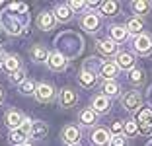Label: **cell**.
<instances>
[{
  "mask_svg": "<svg viewBox=\"0 0 152 146\" xmlns=\"http://www.w3.org/2000/svg\"><path fill=\"white\" fill-rule=\"evenodd\" d=\"M133 47L139 55H150L152 53V37L148 33H140L133 39Z\"/></svg>",
  "mask_w": 152,
  "mask_h": 146,
  "instance_id": "1",
  "label": "cell"
},
{
  "mask_svg": "<svg viewBox=\"0 0 152 146\" xmlns=\"http://www.w3.org/2000/svg\"><path fill=\"white\" fill-rule=\"evenodd\" d=\"M35 97H37V101H41V103L53 101L55 99V88L51 84H47V82H41L35 88Z\"/></svg>",
  "mask_w": 152,
  "mask_h": 146,
  "instance_id": "2",
  "label": "cell"
},
{
  "mask_svg": "<svg viewBox=\"0 0 152 146\" xmlns=\"http://www.w3.org/2000/svg\"><path fill=\"white\" fill-rule=\"evenodd\" d=\"M58 103L64 107V109H70L78 103V93L74 92L72 88H63L61 93H58Z\"/></svg>",
  "mask_w": 152,
  "mask_h": 146,
  "instance_id": "3",
  "label": "cell"
},
{
  "mask_svg": "<svg viewBox=\"0 0 152 146\" xmlns=\"http://www.w3.org/2000/svg\"><path fill=\"white\" fill-rule=\"evenodd\" d=\"M47 64H49L51 70L61 72V70H64V68L68 66V61H66V57H64V55L53 51V53H49V57H47Z\"/></svg>",
  "mask_w": 152,
  "mask_h": 146,
  "instance_id": "4",
  "label": "cell"
},
{
  "mask_svg": "<svg viewBox=\"0 0 152 146\" xmlns=\"http://www.w3.org/2000/svg\"><path fill=\"white\" fill-rule=\"evenodd\" d=\"M123 107H125L127 111H131V113L139 111L140 107H142V97H140V93L139 92H129L123 97Z\"/></svg>",
  "mask_w": 152,
  "mask_h": 146,
  "instance_id": "5",
  "label": "cell"
},
{
  "mask_svg": "<svg viewBox=\"0 0 152 146\" xmlns=\"http://www.w3.org/2000/svg\"><path fill=\"white\" fill-rule=\"evenodd\" d=\"M80 26H82V29L94 33V31H98V27H99V16L96 12H86L84 16H82V20H80Z\"/></svg>",
  "mask_w": 152,
  "mask_h": 146,
  "instance_id": "6",
  "label": "cell"
},
{
  "mask_svg": "<svg viewBox=\"0 0 152 146\" xmlns=\"http://www.w3.org/2000/svg\"><path fill=\"white\" fill-rule=\"evenodd\" d=\"M90 140H92V144H94V146H109L111 137H109V133L103 127H98V128H94V131H92Z\"/></svg>",
  "mask_w": 152,
  "mask_h": 146,
  "instance_id": "7",
  "label": "cell"
},
{
  "mask_svg": "<svg viewBox=\"0 0 152 146\" xmlns=\"http://www.w3.org/2000/svg\"><path fill=\"white\" fill-rule=\"evenodd\" d=\"M61 138L64 140V144H78V140H80V128L74 127V125H66V127L63 128V133H61Z\"/></svg>",
  "mask_w": 152,
  "mask_h": 146,
  "instance_id": "8",
  "label": "cell"
},
{
  "mask_svg": "<svg viewBox=\"0 0 152 146\" xmlns=\"http://www.w3.org/2000/svg\"><path fill=\"white\" fill-rule=\"evenodd\" d=\"M109 107H111V103H109V97H105L103 93H99V96H94L92 97V111H94L96 115H99V113H107Z\"/></svg>",
  "mask_w": 152,
  "mask_h": 146,
  "instance_id": "9",
  "label": "cell"
},
{
  "mask_svg": "<svg viewBox=\"0 0 152 146\" xmlns=\"http://www.w3.org/2000/svg\"><path fill=\"white\" fill-rule=\"evenodd\" d=\"M117 74H119V68H117V64L111 62V61L103 62L102 66H99V76H102L105 82H113V80L117 78Z\"/></svg>",
  "mask_w": 152,
  "mask_h": 146,
  "instance_id": "10",
  "label": "cell"
},
{
  "mask_svg": "<svg viewBox=\"0 0 152 146\" xmlns=\"http://www.w3.org/2000/svg\"><path fill=\"white\" fill-rule=\"evenodd\" d=\"M22 121H23V115L20 113L18 109H10V111H6L4 123H6V127H10L12 131H16V128L22 127Z\"/></svg>",
  "mask_w": 152,
  "mask_h": 146,
  "instance_id": "11",
  "label": "cell"
},
{
  "mask_svg": "<svg viewBox=\"0 0 152 146\" xmlns=\"http://www.w3.org/2000/svg\"><path fill=\"white\" fill-rule=\"evenodd\" d=\"M115 64H117V68H123V70H133L134 68V57L131 53H117L115 55Z\"/></svg>",
  "mask_w": 152,
  "mask_h": 146,
  "instance_id": "12",
  "label": "cell"
},
{
  "mask_svg": "<svg viewBox=\"0 0 152 146\" xmlns=\"http://www.w3.org/2000/svg\"><path fill=\"white\" fill-rule=\"evenodd\" d=\"M55 23H57V20H55V14L53 12H41L39 18H37V27H39L41 31L53 29Z\"/></svg>",
  "mask_w": 152,
  "mask_h": 146,
  "instance_id": "13",
  "label": "cell"
},
{
  "mask_svg": "<svg viewBox=\"0 0 152 146\" xmlns=\"http://www.w3.org/2000/svg\"><path fill=\"white\" fill-rule=\"evenodd\" d=\"M137 125H140V131H142L144 134L150 133L152 131V109H140Z\"/></svg>",
  "mask_w": 152,
  "mask_h": 146,
  "instance_id": "14",
  "label": "cell"
},
{
  "mask_svg": "<svg viewBox=\"0 0 152 146\" xmlns=\"http://www.w3.org/2000/svg\"><path fill=\"white\" fill-rule=\"evenodd\" d=\"M47 134H49V127H47V123H43V121H33L31 131H29V137L35 138V140H43Z\"/></svg>",
  "mask_w": 152,
  "mask_h": 146,
  "instance_id": "15",
  "label": "cell"
},
{
  "mask_svg": "<svg viewBox=\"0 0 152 146\" xmlns=\"http://www.w3.org/2000/svg\"><path fill=\"white\" fill-rule=\"evenodd\" d=\"M2 68L6 72H10V74H14V72H18L22 68V61H20L18 55H6L4 62H2Z\"/></svg>",
  "mask_w": 152,
  "mask_h": 146,
  "instance_id": "16",
  "label": "cell"
},
{
  "mask_svg": "<svg viewBox=\"0 0 152 146\" xmlns=\"http://www.w3.org/2000/svg\"><path fill=\"white\" fill-rule=\"evenodd\" d=\"M96 47H98V51L102 55L111 57V55H117V47H119V45H117L115 41H111V39H99L98 43H96Z\"/></svg>",
  "mask_w": 152,
  "mask_h": 146,
  "instance_id": "17",
  "label": "cell"
},
{
  "mask_svg": "<svg viewBox=\"0 0 152 146\" xmlns=\"http://www.w3.org/2000/svg\"><path fill=\"white\" fill-rule=\"evenodd\" d=\"M96 80H98V76H96L94 70H86V68H82L80 74H78V82H80V86H84V88H94Z\"/></svg>",
  "mask_w": 152,
  "mask_h": 146,
  "instance_id": "18",
  "label": "cell"
},
{
  "mask_svg": "<svg viewBox=\"0 0 152 146\" xmlns=\"http://www.w3.org/2000/svg\"><path fill=\"white\" fill-rule=\"evenodd\" d=\"M127 35H129V31H127L125 26H111V27H109V39L115 41V43L125 41Z\"/></svg>",
  "mask_w": 152,
  "mask_h": 146,
  "instance_id": "19",
  "label": "cell"
},
{
  "mask_svg": "<svg viewBox=\"0 0 152 146\" xmlns=\"http://www.w3.org/2000/svg\"><path fill=\"white\" fill-rule=\"evenodd\" d=\"M53 14L57 22H70L72 20V10L68 8V4H58Z\"/></svg>",
  "mask_w": 152,
  "mask_h": 146,
  "instance_id": "20",
  "label": "cell"
},
{
  "mask_svg": "<svg viewBox=\"0 0 152 146\" xmlns=\"http://www.w3.org/2000/svg\"><path fill=\"white\" fill-rule=\"evenodd\" d=\"M29 55H31V61H35V62H47L49 51H47L43 45H33L31 51H29Z\"/></svg>",
  "mask_w": 152,
  "mask_h": 146,
  "instance_id": "21",
  "label": "cell"
},
{
  "mask_svg": "<svg viewBox=\"0 0 152 146\" xmlns=\"http://www.w3.org/2000/svg\"><path fill=\"white\" fill-rule=\"evenodd\" d=\"M96 119H98V115L92 111V107H88V109H82L80 115H78V121H80L84 127H92V125H96Z\"/></svg>",
  "mask_w": 152,
  "mask_h": 146,
  "instance_id": "22",
  "label": "cell"
},
{
  "mask_svg": "<svg viewBox=\"0 0 152 146\" xmlns=\"http://www.w3.org/2000/svg\"><path fill=\"white\" fill-rule=\"evenodd\" d=\"M127 31L129 33H133V35H140V31H142V27H144V23H142V20L140 18H131L129 22H127Z\"/></svg>",
  "mask_w": 152,
  "mask_h": 146,
  "instance_id": "23",
  "label": "cell"
},
{
  "mask_svg": "<svg viewBox=\"0 0 152 146\" xmlns=\"http://www.w3.org/2000/svg\"><path fill=\"white\" fill-rule=\"evenodd\" d=\"M102 92H103L105 97H117L119 92H121V88H119V84H117L115 80H113V82H105V84H103Z\"/></svg>",
  "mask_w": 152,
  "mask_h": 146,
  "instance_id": "24",
  "label": "cell"
},
{
  "mask_svg": "<svg viewBox=\"0 0 152 146\" xmlns=\"http://www.w3.org/2000/svg\"><path fill=\"white\" fill-rule=\"evenodd\" d=\"M2 26H4V29L8 31L10 35H18L20 31H22V26H20L16 20H12V18H6L4 22H2Z\"/></svg>",
  "mask_w": 152,
  "mask_h": 146,
  "instance_id": "25",
  "label": "cell"
},
{
  "mask_svg": "<svg viewBox=\"0 0 152 146\" xmlns=\"http://www.w3.org/2000/svg\"><path fill=\"white\" fill-rule=\"evenodd\" d=\"M129 82L133 86H140L144 82V72L140 70V68H133V70L129 72Z\"/></svg>",
  "mask_w": 152,
  "mask_h": 146,
  "instance_id": "26",
  "label": "cell"
},
{
  "mask_svg": "<svg viewBox=\"0 0 152 146\" xmlns=\"http://www.w3.org/2000/svg\"><path fill=\"white\" fill-rule=\"evenodd\" d=\"M26 138H27V134L23 133V131H20V128H16V131H12V133H10V142H12V144H16V146L27 142Z\"/></svg>",
  "mask_w": 152,
  "mask_h": 146,
  "instance_id": "27",
  "label": "cell"
},
{
  "mask_svg": "<svg viewBox=\"0 0 152 146\" xmlns=\"http://www.w3.org/2000/svg\"><path fill=\"white\" fill-rule=\"evenodd\" d=\"M117 10H119V6H117V2H102V14L103 16H115Z\"/></svg>",
  "mask_w": 152,
  "mask_h": 146,
  "instance_id": "28",
  "label": "cell"
},
{
  "mask_svg": "<svg viewBox=\"0 0 152 146\" xmlns=\"http://www.w3.org/2000/svg\"><path fill=\"white\" fill-rule=\"evenodd\" d=\"M35 88H37V84L33 82V80H26L23 84H20V92H22L23 96H31V93H35Z\"/></svg>",
  "mask_w": 152,
  "mask_h": 146,
  "instance_id": "29",
  "label": "cell"
},
{
  "mask_svg": "<svg viewBox=\"0 0 152 146\" xmlns=\"http://www.w3.org/2000/svg\"><path fill=\"white\" fill-rule=\"evenodd\" d=\"M123 131H125V137H133L139 133V125H137V121H127V123H123Z\"/></svg>",
  "mask_w": 152,
  "mask_h": 146,
  "instance_id": "30",
  "label": "cell"
},
{
  "mask_svg": "<svg viewBox=\"0 0 152 146\" xmlns=\"http://www.w3.org/2000/svg\"><path fill=\"white\" fill-rule=\"evenodd\" d=\"M148 8H150V4H148V2H142V0L133 2V10H134V14H139V16H144V14L148 12Z\"/></svg>",
  "mask_w": 152,
  "mask_h": 146,
  "instance_id": "31",
  "label": "cell"
},
{
  "mask_svg": "<svg viewBox=\"0 0 152 146\" xmlns=\"http://www.w3.org/2000/svg\"><path fill=\"white\" fill-rule=\"evenodd\" d=\"M10 80H12V82H14V84H23V82H26V70H23V68H20V70L18 72H14V74H12V78H10Z\"/></svg>",
  "mask_w": 152,
  "mask_h": 146,
  "instance_id": "32",
  "label": "cell"
},
{
  "mask_svg": "<svg viewBox=\"0 0 152 146\" xmlns=\"http://www.w3.org/2000/svg\"><path fill=\"white\" fill-rule=\"evenodd\" d=\"M109 146H127V137L125 134H115V137H111Z\"/></svg>",
  "mask_w": 152,
  "mask_h": 146,
  "instance_id": "33",
  "label": "cell"
},
{
  "mask_svg": "<svg viewBox=\"0 0 152 146\" xmlns=\"http://www.w3.org/2000/svg\"><path fill=\"white\" fill-rule=\"evenodd\" d=\"M68 8L72 10V14H74V12H80V10L86 8V2H82V0H80V2H78V0H72V2H68Z\"/></svg>",
  "mask_w": 152,
  "mask_h": 146,
  "instance_id": "34",
  "label": "cell"
},
{
  "mask_svg": "<svg viewBox=\"0 0 152 146\" xmlns=\"http://www.w3.org/2000/svg\"><path fill=\"white\" fill-rule=\"evenodd\" d=\"M31 125H33V121H31V119H27V117H23V121H22V127H20V131H23V133H26L27 137H29Z\"/></svg>",
  "mask_w": 152,
  "mask_h": 146,
  "instance_id": "35",
  "label": "cell"
},
{
  "mask_svg": "<svg viewBox=\"0 0 152 146\" xmlns=\"http://www.w3.org/2000/svg\"><path fill=\"white\" fill-rule=\"evenodd\" d=\"M111 131L115 134H121V133H123V123H121V121H115V123L111 125Z\"/></svg>",
  "mask_w": 152,
  "mask_h": 146,
  "instance_id": "36",
  "label": "cell"
},
{
  "mask_svg": "<svg viewBox=\"0 0 152 146\" xmlns=\"http://www.w3.org/2000/svg\"><path fill=\"white\" fill-rule=\"evenodd\" d=\"M10 10H18V12H27V6L26 4H12Z\"/></svg>",
  "mask_w": 152,
  "mask_h": 146,
  "instance_id": "37",
  "label": "cell"
},
{
  "mask_svg": "<svg viewBox=\"0 0 152 146\" xmlns=\"http://www.w3.org/2000/svg\"><path fill=\"white\" fill-rule=\"evenodd\" d=\"M86 6H88V8H102V2H98V0H90V2H86Z\"/></svg>",
  "mask_w": 152,
  "mask_h": 146,
  "instance_id": "38",
  "label": "cell"
},
{
  "mask_svg": "<svg viewBox=\"0 0 152 146\" xmlns=\"http://www.w3.org/2000/svg\"><path fill=\"white\" fill-rule=\"evenodd\" d=\"M4 57H6V55H4V51H2V49H0V64H2V62H4Z\"/></svg>",
  "mask_w": 152,
  "mask_h": 146,
  "instance_id": "39",
  "label": "cell"
},
{
  "mask_svg": "<svg viewBox=\"0 0 152 146\" xmlns=\"http://www.w3.org/2000/svg\"><path fill=\"white\" fill-rule=\"evenodd\" d=\"M20 146H33V144H29V142H23V144H20Z\"/></svg>",
  "mask_w": 152,
  "mask_h": 146,
  "instance_id": "40",
  "label": "cell"
},
{
  "mask_svg": "<svg viewBox=\"0 0 152 146\" xmlns=\"http://www.w3.org/2000/svg\"><path fill=\"white\" fill-rule=\"evenodd\" d=\"M2 97H4V93H2V90H0V101H2Z\"/></svg>",
  "mask_w": 152,
  "mask_h": 146,
  "instance_id": "41",
  "label": "cell"
},
{
  "mask_svg": "<svg viewBox=\"0 0 152 146\" xmlns=\"http://www.w3.org/2000/svg\"><path fill=\"white\" fill-rule=\"evenodd\" d=\"M70 146H80V144H70Z\"/></svg>",
  "mask_w": 152,
  "mask_h": 146,
  "instance_id": "42",
  "label": "cell"
}]
</instances>
